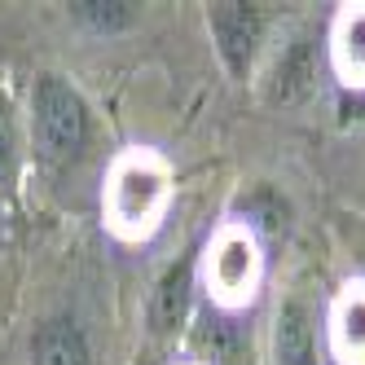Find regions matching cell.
<instances>
[{
    "instance_id": "11",
    "label": "cell",
    "mask_w": 365,
    "mask_h": 365,
    "mask_svg": "<svg viewBox=\"0 0 365 365\" xmlns=\"http://www.w3.org/2000/svg\"><path fill=\"white\" fill-rule=\"evenodd\" d=\"M71 14L97 31H119L133 22V5H123V0H80V5H71Z\"/></svg>"
},
{
    "instance_id": "4",
    "label": "cell",
    "mask_w": 365,
    "mask_h": 365,
    "mask_svg": "<svg viewBox=\"0 0 365 365\" xmlns=\"http://www.w3.org/2000/svg\"><path fill=\"white\" fill-rule=\"evenodd\" d=\"M31 365H93L88 339L66 317L44 322L36 330V344H31Z\"/></svg>"
},
{
    "instance_id": "6",
    "label": "cell",
    "mask_w": 365,
    "mask_h": 365,
    "mask_svg": "<svg viewBox=\"0 0 365 365\" xmlns=\"http://www.w3.org/2000/svg\"><path fill=\"white\" fill-rule=\"evenodd\" d=\"M277 365H317L312 317L299 299L282 304V312H277Z\"/></svg>"
},
{
    "instance_id": "8",
    "label": "cell",
    "mask_w": 365,
    "mask_h": 365,
    "mask_svg": "<svg viewBox=\"0 0 365 365\" xmlns=\"http://www.w3.org/2000/svg\"><path fill=\"white\" fill-rule=\"evenodd\" d=\"M185 299H190V269L180 264V269H172L163 277L159 299H154V322H159V330L180 326V317H185Z\"/></svg>"
},
{
    "instance_id": "12",
    "label": "cell",
    "mask_w": 365,
    "mask_h": 365,
    "mask_svg": "<svg viewBox=\"0 0 365 365\" xmlns=\"http://www.w3.org/2000/svg\"><path fill=\"white\" fill-rule=\"evenodd\" d=\"M18 172V128H14V106L0 93V185H9Z\"/></svg>"
},
{
    "instance_id": "7",
    "label": "cell",
    "mask_w": 365,
    "mask_h": 365,
    "mask_svg": "<svg viewBox=\"0 0 365 365\" xmlns=\"http://www.w3.org/2000/svg\"><path fill=\"white\" fill-rule=\"evenodd\" d=\"M334 339H339V352L365 361V295H348L339 304V317H334Z\"/></svg>"
},
{
    "instance_id": "10",
    "label": "cell",
    "mask_w": 365,
    "mask_h": 365,
    "mask_svg": "<svg viewBox=\"0 0 365 365\" xmlns=\"http://www.w3.org/2000/svg\"><path fill=\"white\" fill-rule=\"evenodd\" d=\"M308 80H312V62H308V44L299 40L291 53L277 62V97L282 101H295L308 88Z\"/></svg>"
},
{
    "instance_id": "3",
    "label": "cell",
    "mask_w": 365,
    "mask_h": 365,
    "mask_svg": "<svg viewBox=\"0 0 365 365\" xmlns=\"http://www.w3.org/2000/svg\"><path fill=\"white\" fill-rule=\"evenodd\" d=\"M212 31L220 44V58L229 62L233 75H247L259 36H264V18L255 5H212Z\"/></svg>"
},
{
    "instance_id": "5",
    "label": "cell",
    "mask_w": 365,
    "mask_h": 365,
    "mask_svg": "<svg viewBox=\"0 0 365 365\" xmlns=\"http://www.w3.org/2000/svg\"><path fill=\"white\" fill-rule=\"evenodd\" d=\"M212 282L220 295H247L255 282V247L242 233H225L212 251Z\"/></svg>"
},
{
    "instance_id": "13",
    "label": "cell",
    "mask_w": 365,
    "mask_h": 365,
    "mask_svg": "<svg viewBox=\"0 0 365 365\" xmlns=\"http://www.w3.org/2000/svg\"><path fill=\"white\" fill-rule=\"evenodd\" d=\"M242 212L247 216H255L259 225H264V229H286V202L273 194V190H255L251 198H242Z\"/></svg>"
},
{
    "instance_id": "1",
    "label": "cell",
    "mask_w": 365,
    "mask_h": 365,
    "mask_svg": "<svg viewBox=\"0 0 365 365\" xmlns=\"http://www.w3.org/2000/svg\"><path fill=\"white\" fill-rule=\"evenodd\" d=\"M31 133L48 163H71L88 145V106L62 75H40L31 93Z\"/></svg>"
},
{
    "instance_id": "2",
    "label": "cell",
    "mask_w": 365,
    "mask_h": 365,
    "mask_svg": "<svg viewBox=\"0 0 365 365\" xmlns=\"http://www.w3.org/2000/svg\"><path fill=\"white\" fill-rule=\"evenodd\" d=\"M163 194H168L163 172L150 159L119 163V172L110 180V216H115V225L128 229V233L150 229L154 220H159V212H163Z\"/></svg>"
},
{
    "instance_id": "9",
    "label": "cell",
    "mask_w": 365,
    "mask_h": 365,
    "mask_svg": "<svg viewBox=\"0 0 365 365\" xmlns=\"http://www.w3.org/2000/svg\"><path fill=\"white\" fill-rule=\"evenodd\" d=\"M334 53H339V66H344L348 75H361V80H365V9L344 18Z\"/></svg>"
}]
</instances>
